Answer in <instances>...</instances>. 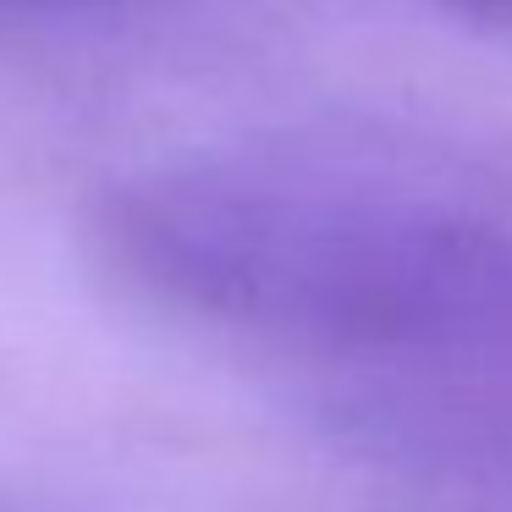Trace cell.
<instances>
[{
  "mask_svg": "<svg viewBox=\"0 0 512 512\" xmlns=\"http://www.w3.org/2000/svg\"><path fill=\"white\" fill-rule=\"evenodd\" d=\"M446 12H463V17H496V23H512V0H435Z\"/></svg>",
  "mask_w": 512,
  "mask_h": 512,
  "instance_id": "cell-2",
  "label": "cell"
},
{
  "mask_svg": "<svg viewBox=\"0 0 512 512\" xmlns=\"http://www.w3.org/2000/svg\"><path fill=\"white\" fill-rule=\"evenodd\" d=\"M111 276L171 320L364 375H512V210L369 149H210L100 204Z\"/></svg>",
  "mask_w": 512,
  "mask_h": 512,
  "instance_id": "cell-1",
  "label": "cell"
},
{
  "mask_svg": "<svg viewBox=\"0 0 512 512\" xmlns=\"http://www.w3.org/2000/svg\"><path fill=\"white\" fill-rule=\"evenodd\" d=\"M12 12H83V6H100V0H0Z\"/></svg>",
  "mask_w": 512,
  "mask_h": 512,
  "instance_id": "cell-3",
  "label": "cell"
}]
</instances>
